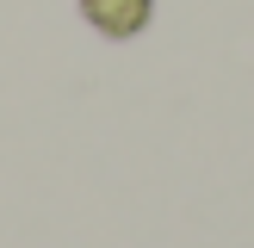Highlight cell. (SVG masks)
I'll return each instance as SVG.
<instances>
[{
    "instance_id": "6da1fadb",
    "label": "cell",
    "mask_w": 254,
    "mask_h": 248,
    "mask_svg": "<svg viewBox=\"0 0 254 248\" xmlns=\"http://www.w3.org/2000/svg\"><path fill=\"white\" fill-rule=\"evenodd\" d=\"M81 6H87V19H93L99 31H112V37H130V31L149 25V0H81Z\"/></svg>"
}]
</instances>
